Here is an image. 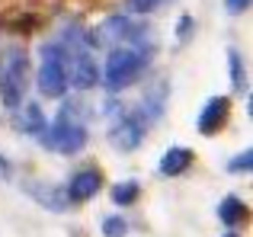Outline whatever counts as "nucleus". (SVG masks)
Returning <instances> with one entry per match:
<instances>
[{
    "label": "nucleus",
    "mask_w": 253,
    "mask_h": 237,
    "mask_svg": "<svg viewBox=\"0 0 253 237\" xmlns=\"http://www.w3.org/2000/svg\"><path fill=\"white\" fill-rule=\"evenodd\" d=\"M141 68H144L141 51L122 45V48H112V51H109V58H106V68H103V80L109 83L112 90H122V87H128V83L135 80L138 74H141Z\"/></svg>",
    "instance_id": "obj_1"
},
{
    "label": "nucleus",
    "mask_w": 253,
    "mask_h": 237,
    "mask_svg": "<svg viewBox=\"0 0 253 237\" xmlns=\"http://www.w3.org/2000/svg\"><path fill=\"white\" fill-rule=\"evenodd\" d=\"M42 144L51 148V151H58V154H77V151L86 144V128H84V125L68 122V116H61L42 135Z\"/></svg>",
    "instance_id": "obj_2"
},
{
    "label": "nucleus",
    "mask_w": 253,
    "mask_h": 237,
    "mask_svg": "<svg viewBox=\"0 0 253 237\" xmlns=\"http://www.w3.org/2000/svg\"><path fill=\"white\" fill-rule=\"evenodd\" d=\"M23 90H26V58L13 55L10 64L3 68V74H0V100H3V106L16 109L19 100H23Z\"/></svg>",
    "instance_id": "obj_3"
},
{
    "label": "nucleus",
    "mask_w": 253,
    "mask_h": 237,
    "mask_svg": "<svg viewBox=\"0 0 253 237\" xmlns=\"http://www.w3.org/2000/svg\"><path fill=\"white\" fill-rule=\"evenodd\" d=\"M39 93L48 96V100H58V96L68 93V68L61 64V58L55 51L45 55L42 68H39Z\"/></svg>",
    "instance_id": "obj_4"
},
{
    "label": "nucleus",
    "mask_w": 253,
    "mask_h": 237,
    "mask_svg": "<svg viewBox=\"0 0 253 237\" xmlns=\"http://www.w3.org/2000/svg\"><path fill=\"white\" fill-rule=\"evenodd\" d=\"M228 113H231V100H228V96H215V100H209L205 109H202V116H199V131H202V135H215V131L224 125Z\"/></svg>",
    "instance_id": "obj_5"
},
{
    "label": "nucleus",
    "mask_w": 253,
    "mask_h": 237,
    "mask_svg": "<svg viewBox=\"0 0 253 237\" xmlns=\"http://www.w3.org/2000/svg\"><path fill=\"white\" fill-rule=\"evenodd\" d=\"M99 186H103V173L99 170H81V173H74V180L68 186V199L86 202L90 196L99 193Z\"/></svg>",
    "instance_id": "obj_6"
},
{
    "label": "nucleus",
    "mask_w": 253,
    "mask_h": 237,
    "mask_svg": "<svg viewBox=\"0 0 253 237\" xmlns=\"http://www.w3.org/2000/svg\"><path fill=\"white\" fill-rule=\"evenodd\" d=\"M141 135H144V125L135 122V118H125V122H119L116 128L109 131V141L116 144L119 151H131L141 144Z\"/></svg>",
    "instance_id": "obj_7"
},
{
    "label": "nucleus",
    "mask_w": 253,
    "mask_h": 237,
    "mask_svg": "<svg viewBox=\"0 0 253 237\" xmlns=\"http://www.w3.org/2000/svg\"><path fill=\"white\" fill-rule=\"evenodd\" d=\"M96 80H99V68H96V64H93L90 58H74L71 74H68V83H74V90H90Z\"/></svg>",
    "instance_id": "obj_8"
},
{
    "label": "nucleus",
    "mask_w": 253,
    "mask_h": 237,
    "mask_svg": "<svg viewBox=\"0 0 253 237\" xmlns=\"http://www.w3.org/2000/svg\"><path fill=\"white\" fill-rule=\"evenodd\" d=\"M189 163H192V151L189 148H170L167 154L161 157V173L164 176H176V173H183Z\"/></svg>",
    "instance_id": "obj_9"
},
{
    "label": "nucleus",
    "mask_w": 253,
    "mask_h": 237,
    "mask_svg": "<svg viewBox=\"0 0 253 237\" xmlns=\"http://www.w3.org/2000/svg\"><path fill=\"white\" fill-rule=\"evenodd\" d=\"M218 215H221V221H224L228 228L244 225V221H247V205H244L241 199H234V196H228V199L218 205Z\"/></svg>",
    "instance_id": "obj_10"
},
{
    "label": "nucleus",
    "mask_w": 253,
    "mask_h": 237,
    "mask_svg": "<svg viewBox=\"0 0 253 237\" xmlns=\"http://www.w3.org/2000/svg\"><path fill=\"white\" fill-rule=\"evenodd\" d=\"M135 199H138V183L135 180L112 186V202H116V205H131Z\"/></svg>",
    "instance_id": "obj_11"
},
{
    "label": "nucleus",
    "mask_w": 253,
    "mask_h": 237,
    "mask_svg": "<svg viewBox=\"0 0 253 237\" xmlns=\"http://www.w3.org/2000/svg\"><path fill=\"white\" fill-rule=\"evenodd\" d=\"M250 167H253V151L250 148L244 151V154H237L234 160H228V170H231V173H247Z\"/></svg>",
    "instance_id": "obj_12"
},
{
    "label": "nucleus",
    "mask_w": 253,
    "mask_h": 237,
    "mask_svg": "<svg viewBox=\"0 0 253 237\" xmlns=\"http://www.w3.org/2000/svg\"><path fill=\"white\" fill-rule=\"evenodd\" d=\"M19 125L26 131H42V113H39V106H26V118Z\"/></svg>",
    "instance_id": "obj_13"
},
{
    "label": "nucleus",
    "mask_w": 253,
    "mask_h": 237,
    "mask_svg": "<svg viewBox=\"0 0 253 237\" xmlns=\"http://www.w3.org/2000/svg\"><path fill=\"white\" fill-rule=\"evenodd\" d=\"M125 231H128V225H125L122 218H106L103 221V234L106 237H125Z\"/></svg>",
    "instance_id": "obj_14"
},
{
    "label": "nucleus",
    "mask_w": 253,
    "mask_h": 237,
    "mask_svg": "<svg viewBox=\"0 0 253 237\" xmlns=\"http://www.w3.org/2000/svg\"><path fill=\"white\" fill-rule=\"evenodd\" d=\"M157 3H161V0H128V6H131L135 13H151Z\"/></svg>",
    "instance_id": "obj_15"
},
{
    "label": "nucleus",
    "mask_w": 253,
    "mask_h": 237,
    "mask_svg": "<svg viewBox=\"0 0 253 237\" xmlns=\"http://www.w3.org/2000/svg\"><path fill=\"white\" fill-rule=\"evenodd\" d=\"M224 6H228L231 13H244L250 6V0H224Z\"/></svg>",
    "instance_id": "obj_16"
},
{
    "label": "nucleus",
    "mask_w": 253,
    "mask_h": 237,
    "mask_svg": "<svg viewBox=\"0 0 253 237\" xmlns=\"http://www.w3.org/2000/svg\"><path fill=\"white\" fill-rule=\"evenodd\" d=\"M6 173H10V163H6L3 157H0V176H6Z\"/></svg>",
    "instance_id": "obj_17"
},
{
    "label": "nucleus",
    "mask_w": 253,
    "mask_h": 237,
    "mask_svg": "<svg viewBox=\"0 0 253 237\" xmlns=\"http://www.w3.org/2000/svg\"><path fill=\"white\" fill-rule=\"evenodd\" d=\"M224 237H237V234H224Z\"/></svg>",
    "instance_id": "obj_18"
}]
</instances>
